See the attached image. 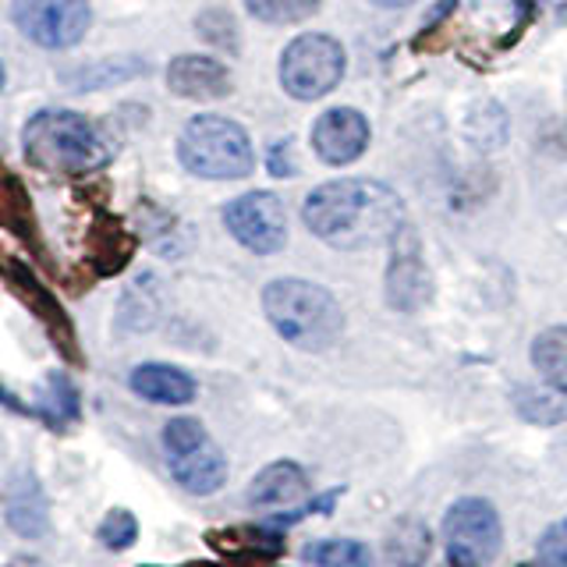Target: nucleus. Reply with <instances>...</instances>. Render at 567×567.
<instances>
[{
  "mask_svg": "<svg viewBox=\"0 0 567 567\" xmlns=\"http://www.w3.org/2000/svg\"><path fill=\"white\" fill-rule=\"evenodd\" d=\"M301 220L319 241L333 248H365L390 241L404 224L401 195L372 177H341L309 192Z\"/></svg>",
  "mask_w": 567,
  "mask_h": 567,
  "instance_id": "obj_1",
  "label": "nucleus"
},
{
  "mask_svg": "<svg viewBox=\"0 0 567 567\" xmlns=\"http://www.w3.org/2000/svg\"><path fill=\"white\" fill-rule=\"evenodd\" d=\"M262 312L284 341L301 351H330L344 333L341 301L312 280H270L262 288Z\"/></svg>",
  "mask_w": 567,
  "mask_h": 567,
  "instance_id": "obj_2",
  "label": "nucleus"
},
{
  "mask_svg": "<svg viewBox=\"0 0 567 567\" xmlns=\"http://www.w3.org/2000/svg\"><path fill=\"white\" fill-rule=\"evenodd\" d=\"M22 150L32 167L53 174H89L111 159V146L96 124L85 114L58 111V106L29 117Z\"/></svg>",
  "mask_w": 567,
  "mask_h": 567,
  "instance_id": "obj_3",
  "label": "nucleus"
},
{
  "mask_svg": "<svg viewBox=\"0 0 567 567\" xmlns=\"http://www.w3.org/2000/svg\"><path fill=\"white\" fill-rule=\"evenodd\" d=\"M177 159L188 174L206 177V182H238L256 167V153L245 128L220 114H199L185 124L182 138H177Z\"/></svg>",
  "mask_w": 567,
  "mask_h": 567,
  "instance_id": "obj_4",
  "label": "nucleus"
},
{
  "mask_svg": "<svg viewBox=\"0 0 567 567\" xmlns=\"http://www.w3.org/2000/svg\"><path fill=\"white\" fill-rule=\"evenodd\" d=\"M164 451L174 483L192 496H213L227 483V457L199 419L177 415L164 425Z\"/></svg>",
  "mask_w": 567,
  "mask_h": 567,
  "instance_id": "obj_5",
  "label": "nucleus"
},
{
  "mask_svg": "<svg viewBox=\"0 0 567 567\" xmlns=\"http://www.w3.org/2000/svg\"><path fill=\"white\" fill-rule=\"evenodd\" d=\"M344 47L327 32H301L280 53V85L295 100H319L344 79Z\"/></svg>",
  "mask_w": 567,
  "mask_h": 567,
  "instance_id": "obj_6",
  "label": "nucleus"
},
{
  "mask_svg": "<svg viewBox=\"0 0 567 567\" xmlns=\"http://www.w3.org/2000/svg\"><path fill=\"white\" fill-rule=\"evenodd\" d=\"M504 525L501 514L483 496L457 501L443 518V554L447 567H489L501 554Z\"/></svg>",
  "mask_w": 567,
  "mask_h": 567,
  "instance_id": "obj_7",
  "label": "nucleus"
},
{
  "mask_svg": "<svg viewBox=\"0 0 567 567\" xmlns=\"http://www.w3.org/2000/svg\"><path fill=\"white\" fill-rule=\"evenodd\" d=\"M11 18L18 32L47 50L75 47L93 22L85 0H14Z\"/></svg>",
  "mask_w": 567,
  "mask_h": 567,
  "instance_id": "obj_8",
  "label": "nucleus"
},
{
  "mask_svg": "<svg viewBox=\"0 0 567 567\" xmlns=\"http://www.w3.org/2000/svg\"><path fill=\"white\" fill-rule=\"evenodd\" d=\"M224 224L256 256H274L288 241V213L274 192H245L224 206Z\"/></svg>",
  "mask_w": 567,
  "mask_h": 567,
  "instance_id": "obj_9",
  "label": "nucleus"
},
{
  "mask_svg": "<svg viewBox=\"0 0 567 567\" xmlns=\"http://www.w3.org/2000/svg\"><path fill=\"white\" fill-rule=\"evenodd\" d=\"M386 301L398 312H419L433 301V274L422 259V241L412 224H401L390 238Z\"/></svg>",
  "mask_w": 567,
  "mask_h": 567,
  "instance_id": "obj_10",
  "label": "nucleus"
},
{
  "mask_svg": "<svg viewBox=\"0 0 567 567\" xmlns=\"http://www.w3.org/2000/svg\"><path fill=\"white\" fill-rule=\"evenodd\" d=\"M369 146V121L354 106H333L312 124V150L330 167L359 159Z\"/></svg>",
  "mask_w": 567,
  "mask_h": 567,
  "instance_id": "obj_11",
  "label": "nucleus"
},
{
  "mask_svg": "<svg viewBox=\"0 0 567 567\" xmlns=\"http://www.w3.org/2000/svg\"><path fill=\"white\" fill-rule=\"evenodd\" d=\"M167 85L174 96H185V100H220L235 89L230 71L220 61L203 58V53H185V58L171 61Z\"/></svg>",
  "mask_w": 567,
  "mask_h": 567,
  "instance_id": "obj_12",
  "label": "nucleus"
},
{
  "mask_svg": "<svg viewBox=\"0 0 567 567\" xmlns=\"http://www.w3.org/2000/svg\"><path fill=\"white\" fill-rule=\"evenodd\" d=\"M4 518L8 528L14 536L22 539H43L50 532V504H47V493L40 486V478L22 472L14 475V483L8 486L4 496Z\"/></svg>",
  "mask_w": 567,
  "mask_h": 567,
  "instance_id": "obj_13",
  "label": "nucleus"
},
{
  "mask_svg": "<svg viewBox=\"0 0 567 567\" xmlns=\"http://www.w3.org/2000/svg\"><path fill=\"white\" fill-rule=\"evenodd\" d=\"M309 496V475L295 461H274L266 465L252 486H248V507L274 511V507H298Z\"/></svg>",
  "mask_w": 567,
  "mask_h": 567,
  "instance_id": "obj_14",
  "label": "nucleus"
},
{
  "mask_svg": "<svg viewBox=\"0 0 567 567\" xmlns=\"http://www.w3.org/2000/svg\"><path fill=\"white\" fill-rule=\"evenodd\" d=\"M128 386L142 401H153V404H192L199 386L188 377L185 369L177 365H164V362H146V365H135Z\"/></svg>",
  "mask_w": 567,
  "mask_h": 567,
  "instance_id": "obj_15",
  "label": "nucleus"
},
{
  "mask_svg": "<svg viewBox=\"0 0 567 567\" xmlns=\"http://www.w3.org/2000/svg\"><path fill=\"white\" fill-rule=\"evenodd\" d=\"M22 415L40 419L47 430H68L75 425L82 415V398H79V386L71 383L64 372H50L47 383H43V394L35 404H22L18 408Z\"/></svg>",
  "mask_w": 567,
  "mask_h": 567,
  "instance_id": "obj_16",
  "label": "nucleus"
},
{
  "mask_svg": "<svg viewBox=\"0 0 567 567\" xmlns=\"http://www.w3.org/2000/svg\"><path fill=\"white\" fill-rule=\"evenodd\" d=\"M433 536L419 518H398L386 532V564L390 567H422L430 560Z\"/></svg>",
  "mask_w": 567,
  "mask_h": 567,
  "instance_id": "obj_17",
  "label": "nucleus"
},
{
  "mask_svg": "<svg viewBox=\"0 0 567 567\" xmlns=\"http://www.w3.org/2000/svg\"><path fill=\"white\" fill-rule=\"evenodd\" d=\"M532 365L539 369L549 390L567 394V323L549 327L532 341Z\"/></svg>",
  "mask_w": 567,
  "mask_h": 567,
  "instance_id": "obj_18",
  "label": "nucleus"
},
{
  "mask_svg": "<svg viewBox=\"0 0 567 567\" xmlns=\"http://www.w3.org/2000/svg\"><path fill=\"white\" fill-rule=\"evenodd\" d=\"M465 135L475 150H496V146H504V138H507V114L496 106L493 100L489 103H478L468 111L465 117Z\"/></svg>",
  "mask_w": 567,
  "mask_h": 567,
  "instance_id": "obj_19",
  "label": "nucleus"
},
{
  "mask_svg": "<svg viewBox=\"0 0 567 567\" xmlns=\"http://www.w3.org/2000/svg\"><path fill=\"white\" fill-rule=\"evenodd\" d=\"M306 560L312 567H372L369 546L359 539H319L306 546Z\"/></svg>",
  "mask_w": 567,
  "mask_h": 567,
  "instance_id": "obj_20",
  "label": "nucleus"
},
{
  "mask_svg": "<svg viewBox=\"0 0 567 567\" xmlns=\"http://www.w3.org/2000/svg\"><path fill=\"white\" fill-rule=\"evenodd\" d=\"M514 412H518L532 425H557V422H564L567 408L560 404V398L549 394V390L518 386V390H514Z\"/></svg>",
  "mask_w": 567,
  "mask_h": 567,
  "instance_id": "obj_21",
  "label": "nucleus"
},
{
  "mask_svg": "<svg viewBox=\"0 0 567 567\" xmlns=\"http://www.w3.org/2000/svg\"><path fill=\"white\" fill-rule=\"evenodd\" d=\"M248 14H256L259 22L270 25H288V22H306L319 11V0H245Z\"/></svg>",
  "mask_w": 567,
  "mask_h": 567,
  "instance_id": "obj_22",
  "label": "nucleus"
},
{
  "mask_svg": "<svg viewBox=\"0 0 567 567\" xmlns=\"http://www.w3.org/2000/svg\"><path fill=\"white\" fill-rule=\"evenodd\" d=\"M96 539H100L103 549H114V554H121V549H132L135 539H138V518L128 507L106 511V518L96 528Z\"/></svg>",
  "mask_w": 567,
  "mask_h": 567,
  "instance_id": "obj_23",
  "label": "nucleus"
},
{
  "mask_svg": "<svg viewBox=\"0 0 567 567\" xmlns=\"http://www.w3.org/2000/svg\"><path fill=\"white\" fill-rule=\"evenodd\" d=\"M146 71V61L138 58H121V61H106L100 68H82V79H68L71 89H96V85H111V82H124L135 79Z\"/></svg>",
  "mask_w": 567,
  "mask_h": 567,
  "instance_id": "obj_24",
  "label": "nucleus"
},
{
  "mask_svg": "<svg viewBox=\"0 0 567 567\" xmlns=\"http://www.w3.org/2000/svg\"><path fill=\"white\" fill-rule=\"evenodd\" d=\"M195 29H199V35H203L209 47H220V50L238 53V25H235V18H230L227 11H220V8L203 11L199 22H195Z\"/></svg>",
  "mask_w": 567,
  "mask_h": 567,
  "instance_id": "obj_25",
  "label": "nucleus"
},
{
  "mask_svg": "<svg viewBox=\"0 0 567 567\" xmlns=\"http://www.w3.org/2000/svg\"><path fill=\"white\" fill-rule=\"evenodd\" d=\"M539 560L546 567H567V518L549 525L539 536Z\"/></svg>",
  "mask_w": 567,
  "mask_h": 567,
  "instance_id": "obj_26",
  "label": "nucleus"
},
{
  "mask_svg": "<svg viewBox=\"0 0 567 567\" xmlns=\"http://www.w3.org/2000/svg\"><path fill=\"white\" fill-rule=\"evenodd\" d=\"M288 156H291V142L288 138L277 142V146H270V159H266V167H270L274 177H291L295 174V164Z\"/></svg>",
  "mask_w": 567,
  "mask_h": 567,
  "instance_id": "obj_27",
  "label": "nucleus"
},
{
  "mask_svg": "<svg viewBox=\"0 0 567 567\" xmlns=\"http://www.w3.org/2000/svg\"><path fill=\"white\" fill-rule=\"evenodd\" d=\"M454 4H457V0H440V4H436V11H430V25L443 22V18H447V14L454 11Z\"/></svg>",
  "mask_w": 567,
  "mask_h": 567,
  "instance_id": "obj_28",
  "label": "nucleus"
},
{
  "mask_svg": "<svg viewBox=\"0 0 567 567\" xmlns=\"http://www.w3.org/2000/svg\"><path fill=\"white\" fill-rule=\"evenodd\" d=\"M372 4H380V8H404V4H412V0H372Z\"/></svg>",
  "mask_w": 567,
  "mask_h": 567,
  "instance_id": "obj_29",
  "label": "nucleus"
},
{
  "mask_svg": "<svg viewBox=\"0 0 567 567\" xmlns=\"http://www.w3.org/2000/svg\"><path fill=\"white\" fill-rule=\"evenodd\" d=\"M0 89H4V64H0Z\"/></svg>",
  "mask_w": 567,
  "mask_h": 567,
  "instance_id": "obj_30",
  "label": "nucleus"
},
{
  "mask_svg": "<svg viewBox=\"0 0 567 567\" xmlns=\"http://www.w3.org/2000/svg\"><path fill=\"white\" fill-rule=\"evenodd\" d=\"M8 567H18V564H8Z\"/></svg>",
  "mask_w": 567,
  "mask_h": 567,
  "instance_id": "obj_31",
  "label": "nucleus"
},
{
  "mask_svg": "<svg viewBox=\"0 0 567 567\" xmlns=\"http://www.w3.org/2000/svg\"><path fill=\"white\" fill-rule=\"evenodd\" d=\"M522 567H532V564H522Z\"/></svg>",
  "mask_w": 567,
  "mask_h": 567,
  "instance_id": "obj_32",
  "label": "nucleus"
}]
</instances>
